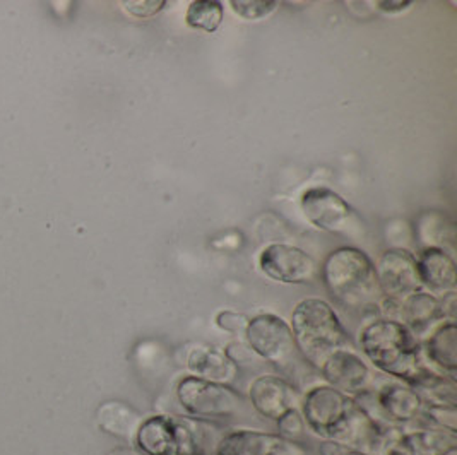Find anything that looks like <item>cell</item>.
<instances>
[{
	"instance_id": "6da1fadb",
	"label": "cell",
	"mask_w": 457,
	"mask_h": 455,
	"mask_svg": "<svg viewBox=\"0 0 457 455\" xmlns=\"http://www.w3.org/2000/svg\"><path fill=\"white\" fill-rule=\"evenodd\" d=\"M300 413L305 426L319 438L352 445L370 455L382 452L395 432L372 419L354 397L328 384L315 385L302 395Z\"/></svg>"
},
{
	"instance_id": "7a4b0ae2",
	"label": "cell",
	"mask_w": 457,
	"mask_h": 455,
	"mask_svg": "<svg viewBox=\"0 0 457 455\" xmlns=\"http://www.w3.org/2000/svg\"><path fill=\"white\" fill-rule=\"evenodd\" d=\"M360 348L375 370L411 384L427 367L421 341L401 320L380 317L360 332Z\"/></svg>"
},
{
	"instance_id": "3957f363",
	"label": "cell",
	"mask_w": 457,
	"mask_h": 455,
	"mask_svg": "<svg viewBox=\"0 0 457 455\" xmlns=\"http://www.w3.org/2000/svg\"><path fill=\"white\" fill-rule=\"evenodd\" d=\"M216 426L188 414H153L134 436L143 455H209L214 451Z\"/></svg>"
},
{
	"instance_id": "277c9868",
	"label": "cell",
	"mask_w": 457,
	"mask_h": 455,
	"mask_svg": "<svg viewBox=\"0 0 457 455\" xmlns=\"http://www.w3.org/2000/svg\"><path fill=\"white\" fill-rule=\"evenodd\" d=\"M319 277L334 300L345 307H378L382 300L374 261L356 247H339L329 252L319 268Z\"/></svg>"
},
{
	"instance_id": "5b68a950",
	"label": "cell",
	"mask_w": 457,
	"mask_h": 455,
	"mask_svg": "<svg viewBox=\"0 0 457 455\" xmlns=\"http://www.w3.org/2000/svg\"><path fill=\"white\" fill-rule=\"evenodd\" d=\"M291 332L296 352L315 368L341 348H352L348 331L331 303L322 298H305L291 313Z\"/></svg>"
},
{
	"instance_id": "8992f818",
	"label": "cell",
	"mask_w": 457,
	"mask_h": 455,
	"mask_svg": "<svg viewBox=\"0 0 457 455\" xmlns=\"http://www.w3.org/2000/svg\"><path fill=\"white\" fill-rule=\"evenodd\" d=\"M175 393L188 416L208 421L231 418L242 408V395L229 384L211 382L194 375L182 376Z\"/></svg>"
},
{
	"instance_id": "52a82bcc",
	"label": "cell",
	"mask_w": 457,
	"mask_h": 455,
	"mask_svg": "<svg viewBox=\"0 0 457 455\" xmlns=\"http://www.w3.org/2000/svg\"><path fill=\"white\" fill-rule=\"evenodd\" d=\"M244 337L250 352L278 367H287L298 352L290 324L276 313L250 317Z\"/></svg>"
},
{
	"instance_id": "ba28073f",
	"label": "cell",
	"mask_w": 457,
	"mask_h": 455,
	"mask_svg": "<svg viewBox=\"0 0 457 455\" xmlns=\"http://www.w3.org/2000/svg\"><path fill=\"white\" fill-rule=\"evenodd\" d=\"M259 269L281 285H311L319 277V264L311 253L290 244H270L259 253Z\"/></svg>"
},
{
	"instance_id": "9c48e42d",
	"label": "cell",
	"mask_w": 457,
	"mask_h": 455,
	"mask_svg": "<svg viewBox=\"0 0 457 455\" xmlns=\"http://www.w3.org/2000/svg\"><path fill=\"white\" fill-rule=\"evenodd\" d=\"M300 207L307 221L326 233L348 235L356 223L353 207L329 186L307 188L300 197Z\"/></svg>"
},
{
	"instance_id": "30bf717a",
	"label": "cell",
	"mask_w": 457,
	"mask_h": 455,
	"mask_svg": "<svg viewBox=\"0 0 457 455\" xmlns=\"http://www.w3.org/2000/svg\"><path fill=\"white\" fill-rule=\"evenodd\" d=\"M375 276L382 298L403 302L406 296L421 291L416 269V257L410 250H386L375 264Z\"/></svg>"
},
{
	"instance_id": "8fae6325",
	"label": "cell",
	"mask_w": 457,
	"mask_h": 455,
	"mask_svg": "<svg viewBox=\"0 0 457 455\" xmlns=\"http://www.w3.org/2000/svg\"><path fill=\"white\" fill-rule=\"evenodd\" d=\"M457 452V432L438 426H406L386 442L384 455H453Z\"/></svg>"
},
{
	"instance_id": "7c38bea8",
	"label": "cell",
	"mask_w": 457,
	"mask_h": 455,
	"mask_svg": "<svg viewBox=\"0 0 457 455\" xmlns=\"http://www.w3.org/2000/svg\"><path fill=\"white\" fill-rule=\"evenodd\" d=\"M212 455H307V449L279 434L233 430L220 436Z\"/></svg>"
},
{
	"instance_id": "4fadbf2b",
	"label": "cell",
	"mask_w": 457,
	"mask_h": 455,
	"mask_svg": "<svg viewBox=\"0 0 457 455\" xmlns=\"http://www.w3.org/2000/svg\"><path fill=\"white\" fill-rule=\"evenodd\" d=\"M319 370L328 385L352 397L375 387L372 368L352 348H341L334 352Z\"/></svg>"
},
{
	"instance_id": "5bb4252c",
	"label": "cell",
	"mask_w": 457,
	"mask_h": 455,
	"mask_svg": "<svg viewBox=\"0 0 457 455\" xmlns=\"http://www.w3.org/2000/svg\"><path fill=\"white\" fill-rule=\"evenodd\" d=\"M249 399L257 413L278 421L291 410L300 408L302 393L278 375H261L250 384Z\"/></svg>"
},
{
	"instance_id": "9a60e30c",
	"label": "cell",
	"mask_w": 457,
	"mask_h": 455,
	"mask_svg": "<svg viewBox=\"0 0 457 455\" xmlns=\"http://www.w3.org/2000/svg\"><path fill=\"white\" fill-rule=\"evenodd\" d=\"M416 269L423 291L442 296L456 291V261L449 250L423 247L416 253Z\"/></svg>"
},
{
	"instance_id": "2e32d148",
	"label": "cell",
	"mask_w": 457,
	"mask_h": 455,
	"mask_svg": "<svg viewBox=\"0 0 457 455\" xmlns=\"http://www.w3.org/2000/svg\"><path fill=\"white\" fill-rule=\"evenodd\" d=\"M397 320H401L421 341V337H427L440 322L445 320V317L440 298L421 290L406 296L401 302Z\"/></svg>"
},
{
	"instance_id": "e0dca14e",
	"label": "cell",
	"mask_w": 457,
	"mask_h": 455,
	"mask_svg": "<svg viewBox=\"0 0 457 455\" xmlns=\"http://www.w3.org/2000/svg\"><path fill=\"white\" fill-rule=\"evenodd\" d=\"M423 358L430 368L456 380L457 327L456 320H444L421 341Z\"/></svg>"
},
{
	"instance_id": "ac0fdd59",
	"label": "cell",
	"mask_w": 457,
	"mask_h": 455,
	"mask_svg": "<svg viewBox=\"0 0 457 455\" xmlns=\"http://www.w3.org/2000/svg\"><path fill=\"white\" fill-rule=\"evenodd\" d=\"M186 365L190 375L220 384L233 382L238 373V365L229 358L228 352L209 344L192 348L188 352Z\"/></svg>"
},
{
	"instance_id": "d6986e66",
	"label": "cell",
	"mask_w": 457,
	"mask_h": 455,
	"mask_svg": "<svg viewBox=\"0 0 457 455\" xmlns=\"http://www.w3.org/2000/svg\"><path fill=\"white\" fill-rule=\"evenodd\" d=\"M418 395L428 406H453L457 408L456 380L432 370L428 365L420 372L411 384Z\"/></svg>"
},
{
	"instance_id": "ffe728a7",
	"label": "cell",
	"mask_w": 457,
	"mask_h": 455,
	"mask_svg": "<svg viewBox=\"0 0 457 455\" xmlns=\"http://www.w3.org/2000/svg\"><path fill=\"white\" fill-rule=\"evenodd\" d=\"M100 423L104 432L134 442V436L143 423V416L134 411L130 406H125L120 402H110L100 411Z\"/></svg>"
},
{
	"instance_id": "44dd1931",
	"label": "cell",
	"mask_w": 457,
	"mask_h": 455,
	"mask_svg": "<svg viewBox=\"0 0 457 455\" xmlns=\"http://www.w3.org/2000/svg\"><path fill=\"white\" fill-rule=\"evenodd\" d=\"M225 18V7L220 0H194L190 2L186 12L188 28L214 33Z\"/></svg>"
},
{
	"instance_id": "7402d4cb",
	"label": "cell",
	"mask_w": 457,
	"mask_h": 455,
	"mask_svg": "<svg viewBox=\"0 0 457 455\" xmlns=\"http://www.w3.org/2000/svg\"><path fill=\"white\" fill-rule=\"evenodd\" d=\"M228 4L231 11L245 21L264 20L279 5L276 0H229Z\"/></svg>"
},
{
	"instance_id": "603a6c76",
	"label": "cell",
	"mask_w": 457,
	"mask_h": 455,
	"mask_svg": "<svg viewBox=\"0 0 457 455\" xmlns=\"http://www.w3.org/2000/svg\"><path fill=\"white\" fill-rule=\"evenodd\" d=\"M125 11L137 20H151L165 11L167 0H129L122 2Z\"/></svg>"
},
{
	"instance_id": "cb8c5ba5",
	"label": "cell",
	"mask_w": 457,
	"mask_h": 455,
	"mask_svg": "<svg viewBox=\"0 0 457 455\" xmlns=\"http://www.w3.org/2000/svg\"><path fill=\"white\" fill-rule=\"evenodd\" d=\"M278 434L288 440H296L303 434L305 432V421H303V416L300 413V408L298 410H291L285 416H281L278 421Z\"/></svg>"
},
{
	"instance_id": "d4e9b609",
	"label": "cell",
	"mask_w": 457,
	"mask_h": 455,
	"mask_svg": "<svg viewBox=\"0 0 457 455\" xmlns=\"http://www.w3.org/2000/svg\"><path fill=\"white\" fill-rule=\"evenodd\" d=\"M250 317L233 310H221L216 313L214 317V324L221 329V331L229 332V334H245V327L249 324Z\"/></svg>"
},
{
	"instance_id": "484cf974",
	"label": "cell",
	"mask_w": 457,
	"mask_h": 455,
	"mask_svg": "<svg viewBox=\"0 0 457 455\" xmlns=\"http://www.w3.org/2000/svg\"><path fill=\"white\" fill-rule=\"evenodd\" d=\"M319 455H370L352 445H345V443H337V442H329L324 440L319 447Z\"/></svg>"
},
{
	"instance_id": "4316f807",
	"label": "cell",
	"mask_w": 457,
	"mask_h": 455,
	"mask_svg": "<svg viewBox=\"0 0 457 455\" xmlns=\"http://www.w3.org/2000/svg\"><path fill=\"white\" fill-rule=\"evenodd\" d=\"M438 298H440V305H442V311H444L445 320H456V291H449V293H445V294H442Z\"/></svg>"
},
{
	"instance_id": "83f0119b",
	"label": "cell",
	"mask_w": 457,
	"mask_h": 455,
	"mask_svg": "<svg viewBox=\"0 0 457 455\" xmlns=\"http://www.w3.org/2000/svg\"><path fill=\"white\" fill-rule=\"evenodd\" d=\"M413 2H403V0H384V2H377V9L382 11V12H387V14H393V12H403L406 9L411 7Z\"/></svg>"
},
{
	"instance_id": "f1b7e54d",
	"label": "cell",
	"mask_w": 457,
	"mask_h": 455,
	"mask_svg": "<svg viewBox=\"0 0 457 455\" xmlns=\"http://www.w3.org/2000/svg\"><path fill=\"white\" fill-rule=\"evenodd\" d=\"M113 455H143L139 451H129V449H122V451H117Z\"/></svg>"
},
{
	"instance_id": "f546056e",
	"label": "cell",
	"mask_w": 457,
	"mask_h": 455,
	"mask_svg": "<svg viewBox=\"0 0 457 455\" xmlns=\"http://www.w3.org/2000/svg\"><path fill=\"white\" fill-rule=\"evenodd\" d=\"M456 454H457V452H456ZM456 454H453V455H456Z\"/></svg>"
}]
</instances>
